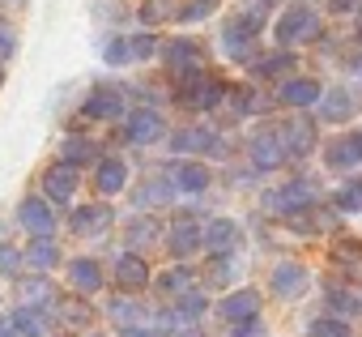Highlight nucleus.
<instances>
[{"instance_id":"nucleus-1","label":"nucleus","mask_w":362,"mask_h":337,"mask_svg":"<svg viewBox=\"0 0 362 337\" xmlns=\"http://www.w3.org/2000/svg\"><path fill=\"white\" fill-rule=\"evenodd\" d=\"M222 94H226V86H222L218 77L192 73V77H184L179 103H184V107H192V111H209V107H218V103H222Z\"/></svg>"},{"instance_id":"nucleus-2","label":"nucleus","mask_w":362,"mask_h":337,"mask_svg":"<svg viewBox=\"0 0 362 337\" xmlns=\"http://www.w3.org/2000/svg\"><path fill=\"white\" fill-rule=\"evenodd\" d=\"M311 39H320V18L311 13V9H290L281 22H277V43H286V47H298V43H311Z\"/></svg>"},{"instance_id":"nucleus-3","label":"nucleus","mask_w":362,"mask_h":337,"mask_svg":"<svg viewBox=\"0 0 362 337\" xmlns=\"http://www.w3.org/2000/svg\"><path fill=\"white\" fill-rule=\"evenodd\" d=\"M315 201V184H307V180H294V184H286V188H277V193H269L264 197V210L269 214H298V210H307Z\"/></svg>"},{"instance_id":"nucleus-4","label":"nucleus","mask_w":362,"mask_h":337,"mask_svg":"<svg viewBox=\"0 0 362 337\" xmlns=\"http://www.w3.org/2000/svg\"><path fill=\"white\" fill-rule=\"evenodd\" d=\"M166 64H170V73H179V77L205 73V47L192 43V39H175V43H166Z\"/></svg>"},{"instance_id":"nucleus-5","label":"nucleus","mask_w":362,"mask_h":337,"mask_svg":"<svg viewBox=\"0 0 362 337\" xmlns=\"http://www.w3.org/2000/svg\"><path fill=\"white\" fill-rule=\"evenodd\" d=\"M201 248H209L214 256H230V248H239V222L230 218H214L201 227Z\"/></svg>"},{"instance_id":"nucleus-6","label":"nucleus","mask_w":362,"mask_h":337,"mask_svg":"<svg viewBox=\"0 0 362 337\" xmlns=\"http://www.w3.org/2000/svg\"><path fill=\"white\" fill-rule=\"evenodd\" d=\"M43 193H47L56 205H69V201H73V193H77V166H73V162L52 166V171L43 176Z\"/></svg>"},{"instance_id":"nucleus-7","label":"nucleus","mask_w":362,"mask_h":337,"mask_svg":"<svg viewBox=\"0 0 362 337\" xmlns=\"http://www.w3.org/2000/svg\"><path fill=\"white\" fill-rule=\"evenodd\" d=\"M286 158H290V149H286L281 132H260L252 141V162L260 166V171H273V166H281Z\"/></svg>"},{"instance_id":"nucleus-8","label":"nucleus","mask_w":362,"mask_h":337,"mask_svg":"<svg viewBox=\"0 0 362 337\" xmlns=\"http://www.w3.org/2000/svg\"><path fill=\"white\" fill-rule=\"evenodd\" d=\"M303 290H307V269H303V265H294V261L273 265V295H281V299H298Z\"/></svg>"},{"instance_id":"nucleus-9","label":"nucleus","mask_w":362,"mask_h":337,"mask_svg":"<svg viewBox=\"0 0 362 337\" xmlns=\"http://www.w3.org/2000/svg\"><path fill=\"white\" fill-rule=\"evenodd\" d=\"M166 248H170L175 256H192V252H201V227H197L192 218L170 222V231H166Z\"/></svg>"},{"instance_id":"nucleus-10","label":"nucleus","mask_w":362,"mask_h":337,"mask_svg":"<svg viewBox=\"0 0 362 337\" xmlns=\"http://www.w3.org/2000/svg\"><path fill=\"white\" fill-rule=\"evenodd\" d=\"M124 111V94L115 86H98L90 98H86V115L90 120H115Z\"/></svg>"},{"instance_id":"nucleus-11","label":"nucleus","mask_w":362,"mask_h":337,"mask_svg":"<svg viewBox=\"0 0 362 337\" xmlns=\"http://www.w3.org/2000/svg\"><path fill=\"white\" fill-rule=\"evenodd\" d=\"M222 316H226L230 324L256 320V316H260V295H256V290H235V295H226V299H222Z\"/></svg>"},{"instance_id":"nucleus-12","label":"nucleus","mask_w":362,"mask_h":337,"mask_svg":"<svg viewBox=\"0 0 362 337\" xmlns=\"http://www.w3.org/2000/svg\"><path fill=\"white\" fill-rule=\"evenodd\" d=\"M162 137V115L158 111H132L128 115V141L132 145H149V141H158Z\"/></svg>"},{"instance_id":"nucleus-13","label":"nucleus","mask_w":362,"mask_h":337,"mask_svg":"<svg viewBox=\"0 0 362 337\" xmlns=\"http://www.w3.org/2000/svg\"><path fill=\"white\" fill-rule=\"evenodd\" d=\"M18 218H22V227L30 231V235H39V239H47L52 231H56V218H52V210L43 205V201H22V210H18Z\"/></svg>"},{"instance_id":"nucleus-14","label":"nucleus","mask_w":362,"mask_h":337,"mask_svg":"<svg viewBox=\"0 0 362 337\" xmlns=\"http://www.w3.org/2000/svg\"><path fill=\"white\" fill-rule=\"evenodd\" d=\"M324 158H328V166H337V171H341V166H358V162H362V132L337 137Z\"/></svg>"},{"instance_id":"nucleus-15","label":"nucleus","mask_w":362,"mask_h":337,"mask_svg":"<svg viewBox=\"0 0 362 337\" xmlns=\"http://www.w3.org/2000/svg\"><path fill=\"white\" fill-rule=\"evenodd\" d=\"M115 282H119L124 290H141V286L149 282V265H145L136 252H124V256L115 261Z\"/></svg>"},{"instance_id":"nucleus-16","label":"nucleus","mask_w":362,"mask_h":337,"mask_svg":"<svg viewBox=\"0 0 362 337\" xmlns=\"http://www.w3.org/2000/svg\"><path fill=\"white\" fill-rule=\"evenodd\" d=\"M170 184L179 193H205L209 188V171L201 162H179V166H170Z\"/></svg>"},{"instance_id":"nucleus-17","label":"nucleus","mask_w":362,"mask_h":337,"mask_svg":"<svg viewBox=\"0 0 362 337\" xmlns=\"http://www.w3.org/2000/svg\"><path fill=\"white\" fill-rule=\"evenodd\" d=\"M320 81L315 77H294V81H286L281 86V103H290V107H311V103H320Z\"/></svg>"},{"instance_id":"nucleus-18","label":"nucleus","mask_w":362,"mask_h":337,"mask_svg":"<svg viewBox=\"0 0 362 337\" xmlns=\"http://www.w3.org/2000/svg\"><path fill=\"white\" fill-rule=\"evenodd\" d=\"M107 227H111V210L107 205H81L73 214V231L77 235H103Z\"/></svg>"},{"instance_id":"nucleus-19","label":"nucleus","mask_w":362,"mask_h":337,"mask_svg":"<svg viewBox=\"0 0 362 337\" xmlns=\"http://www.w3.org/2000/svg\"><path fill=\"white\" fill-rule=\"evenodd\" d=\"M94 184H98V193H107V197H111V193H124V184H128V166H124L119 158H103Z\"/></svg>"},{"instance_id":"nucleus-20","label":"nucleus","mask_w":362,"mask_h":337,"mask_svg":"<svg viewBox=\"0 0 362 337\" xmlns=\"http://www.w3.org/2000/svg\"><path fill=\"white\" fill-rule=\"evenodd\" d=\"M332 265L349 278V282H362V244H354V239H345V244H337V252H332Z\"/></svg>"},{"instance_id":"nucleus-21","label":"nucleus","mask_w":362,"mask_h":337,"mask_svg":"<svg viewBox=\"0 0 362 337\" xmlns=\"http://www.w3.org/2000/svg\"><path fill=\"white\" fill-rule=\"evenodd\" d=\"M170 149L192 154V149H222V145H218V137H214L209 128H184V132L170 137Z\"/></svg>"},{"instance_id":"nucleus-22","label":"nucleus","mask_w":362,"mask_h":337,"mask_svg":"<svg viewBox=\"0 0 362 337\" xmlns=\"http://www.w3.org/2000/svg\"><path fill=\"white\" fill-rule=\"evenodd\" d=\"M69 282H73V290L90 295V290L103 286V269H98L94 261H69Z\"/></svg>"},{"instance_id":"nucleus-23","label":"nucleus","mask_w":362,"mask_h":337,"mask_svg":"<svg viewBox=\"0 0 362 337\" xmlns=\"http://www.w3.org/2000/svg\"><path fill=\"white\" fill-rule=\"evenodd\" d=\"M107 312H111V316H115V320H119L124 329H141V324H149V320H153L149 312H141V307H136L132 299H124V295L107 299Z\"/></svg>"},{"instance_id":"nucleus-24","label":"nucleus","mask_w":362,"mask_h":337,"mask_svg":"<svg viewBox=\"0 0 362 337\" xmlns=\"http://www.w3.org/2000/svg\"><path fill=\"white\" fill-rule=\"evenodd\" d=\"M281 141H286L290 154H307V149L315 145V128H311L307 120H290V124L281 128Z\"/></svg>"},{"instance_id":"nucleus-25","label":"nucleus","mask_w":362,"mask_h":337,"mask_svg":"<svg viewBox=\"0 0 362 337\" xmlns=\"http://www.w3.org/2000/svg\"><path fill=\"white\" fill-rule=\"evenodd\" d=\"M239 278V261L235 256H214V265L205 269V282L209 286H230Z\"/></svg>"},{"instance_id":"nucleus-26","label":"nucleus","mask_w":362,"mask_h":337,"mask_svg":"<svg viewBox=\"0 0 362 337\" xmlns=\"http://www.w3.org/2000/svg\"><path fill=\"white\" fill-rule=\"evenodd\" d=\"M320 98H324V120H349L354 98H349L345 90H328V94H320Z\"/></svg>"},{"instance_id":"nucleus-27","label":"nucleus","mask_w":362,"mask_h":337,"mask_svg":"<svg viewBox=\"0 0 362 337\" xmlns=\"http://www.w3.org/2000/svg\"><path fill=\"white\" fill-rule=\"evenodd\" d=\"M175 0H145V5H141V22L145 26H158V22H170L175 18Z\"/></svg>"},{"instance_id":"nucleus-28","label":"nucleus","mask_w":362,"mask_h":337,"mask_svg":"<svg viewBox=\"0 0 362 337\" xmlns=\"http://www.w3.org/2000/svg\"><path fill=\"white\" fill-rule=\"evenodd\" d=\"M162 290L175 295V299H184V295L192 290V273H188V269H166V273H162Z\"/></svg>"},{"instance_id":"nucleus-29","label":"nucleus","mask_w":362,"mask_h":337,"mask_svg":"<svg viewBox=\"0 0 362 337\" xmlns=\"http://www.w3.org/2000/svg\"><path fill=\"white\" fill-rule=\"evenodd\" d=\"M26 261H30L35 269H52V265L60 261V252H56V244H52V239H39V244H30Z\"/></svg>"},{"instance_id":"nucleus-30","label":"nucleus","mask_w":362,"mask_h":337,"mask_svg":"<svg viewBox=\"0 0 362 337\" xmlns=\"http://www.w3.org/2000/svg\"><path fill=\"white\" fill-rule=\"evenodd\" d=\"M337 210H341V214H362V180H349V184L337 193Z\"/></svg>"},{"instance_id":"nucleus-31","label":"nucleus","mask_w":362,"mask_h":337,"mask_svg":"<svg viewBox=\"0 0 362 337\" xmlns=\"http://www.w3.org/2000/svg\"><path fill=\"white\" fill-rule=\"evenodd\" d=\"M90 158H94V141H86V137L64 141V162H90Z\"/></svg>"},{"instance_id":"nucleus-32","label":"nucleus","mask_w":362,"mask_h":337,"mask_svg":"<svg viewBox=\"0 0 362 337\" xmlns=\"http://www.w3.org/2000/svg\"><path fill=\"white\" fill-rule=\"evenodd\" d=\"M22 303H52V286H47L43 278L22 282Z\"/></svg>"},{"instance_id":"nucleus-33","label":"nucleus","mask_w":362,"mask_h":337,"mask_svg":"<svg viewBox=\"0 0 362 337\" xmlns=\"http://www.w3.org/2000/svg\"><path fill=\"white\" fill-rule=\"evenodd\" d=\"M311 337H349V329L341 324V316H324L311 324Z\"/></svg>"},{"instance_id":"nucleus-34","label":"nucleus","mask_w":362,"mask_h":337,"mask_svg":"<svg viewBox=\"0 0 362 337\" xmlns=\"http://www.w3.org/2000/svg\"><path fill=\"white\" fill-rule=\"evenodd\" d=\"M103 56H107V64H128L132 60V47H128V39H111L103 47Z\"/></svg>"},{"instance_id":"nucleus-35","label":"nucleus","mask_w":362,"mask_h":337,"mask_svg":"<svg viewBox=\"0 0 362 337\" xmlns=\"http://www.w3.org/2000/svg\"><path fill=\"white\" fill-rule=\"evenodd\" d=\"M13 316H18V324H22V333H26V337H39V333H43V320H39V312L22 307V312H13Z\"/></svg>"},{"instance_id":"nucleus-36","label":"nucleus","mask_w":362,"mask_h":337,"mask_svg":"<svg viewBox=\"0 0 362 337\" xmlns=\"http://www.w3.org/2000/svg\"><path fill=\"white\" fill-rule=\"evenodd\" d=\"M128 47H132V60H149V56L158 52V43H153L149 35H136V39H128Z\"/></svg>"},{"instance_id":"nucleus-37","label":"nucleus","mask_w":362,"mask_h":337,"mask_svg":"<svg viewBox=\"0 0 362 337\" xmlns=\"http://www.w3.org/2000/svg\"><path fill=\"white\" fill-rule=\"evenodd\" d=\"M13 47H18V30H13L9 22H0V60H9Z\"/></svg>"},{"instance_id":"nucleus-38","label":"nucleus","mask_w":362,"mask_h":337,"mask_svg":"<svg viewBox=\"0 0 362 337\" xmlns=\"http://www.w3.org/2000/svg\"><path fill=\"white\" fill-rule=\"evenodd\" d=\"M290 64H294L290 56H269V60H260V64H256V73H264V77H273V73H286Z\"/></svg>"},{"instance_id":"nucleus-39","label":"nucleus","mask_w":362,"mask_h":337,"mask_svg":"<svg viewBox=\"0 0 362 337\" xmlns=\"http://www.w3.org/2000/svg\"><path fill=\"white\" fill-rule=\"evenodd\" d=\"M328 307L332 312H358V299L345 295V290H328Z\"/></svg>"},{"instance_id":"nucleus-40","label":"nucleus","mask_w":362,"mask_h":337,"mask_svg":"<svg viewBox=\"0 0 362 337\" xmlns=\"http://www.w3.org/2000/svg\"><path fill=\"white\" fill-rule=\"evenodd\" d=\"M60 312H64V316H60L64 324H86V320H90V307H86V303H64Z\"/></svg>"},{"instance_id":"nucleus-41","label":"nucleus","mask_w":362,"mask_h":337,"mask_svg":"<svg viewBox=\"0 0 362 337\" xmlns=\"http://www.w3.org/2000/svg\"><path fill=\"white\" fill-rule=\"evenodd\" d=\"M209 13H214V0H192V5L179 13V18H184V22H201V18H209Z\"/></svg>"},{"instance_id":"nucleus-42","label":"nucleus","mask_w":362,"mask_h":337,"mask_svg":"<svg viewBox=\"0 0 362 337\" xmlns=\"http://www.w3.org/2000/svg\"><path fill=\"white\" fill-rule=\"evenodd\" d=\"M18 269H22V256L9 244H0V273H18Z\"/></svg>"},{"instance_id":"nucleus-43","label":"nucleus","mask_w":362,"mask_h":337,"mask_svg":"<svg viewBox=\"0 0 362 337\" xmlns=\"http://www.w3.org/2000/svg\"><path fill=\"white\" fill-rule=\"evenodd\" d=\"M128 239H132V244H149V239H153V222H149V218L132 222V227H128Z\"/></svg>"},{"instance_id":"nucleus-44","label":"nucleus","mask_w":362,"mask_h":337,"mask_svg":"<svg viewBox=\"0 0 362 337\" xmlns=\"http://www.w3.org/2000/svg\"><path fill=\"white\" fill-rule=\"evenodd\" d=\"M0 337H26L22 324H18V316H0Z\"/></svg>"},{"instance_id":"nucleus-45","label":"nucleus","mask_w":362,"mask_h":337,"mask_svg":"<svg viewBox=\"0 0 362 337\" xmlns=\"http://www.w3.org/2000/svg\"><path fill=\"white\" fill-rule=\"evenodd\" d=\"M230 337H260V320H243V324H235Z\"/></svg>"},{"instance_id":"nucleus-46","label":"nucleus","mask_w":362,"mask_h":337,"mask_svg":"<svg viewBox=\"0 0 362 337\" xmlns=\"http://www.w3.org/2000/svg\"><path fill=\"white\" fill-rule=\"evenodd\" d=\"M349 5H354V0H332V9H337V13H345Z\"/></svg>"}]
</instances>
